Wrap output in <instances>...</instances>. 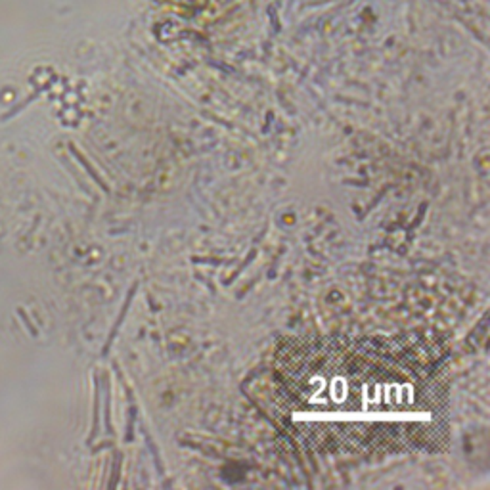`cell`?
<instances>
[{
    "instance_id": "6da1fadb",
    "label": "cell",
    "mask_w": 490,
    "mask_h": 490,
    "mask_svg": "<svg viewBox=\"0 0 490 490\" xmlns=\"http://www.w3.org/2000/svg\"><path fill=\"white\" fill-rule=\"evenodd\" d=\"M284 423L322 454L433 452L448 440L445 351L419 336L297 337L278 351Z\"/></svg>"
},
{
    "instance_id": "7a4b0ae2",
    "label": "cell",
    "mask_w": 490,
    "mask_h": 490,
    "mask_svg": "<svg viewBox=\"0 0 490 490\" xmlns=\"http://www.w3.org/2000/svg\"><path fill=\"white\" fill-rule=\"evenodd\" d=\"M18 317H20L21 320H23V324H25V328L29 329V331H31V336H37V329L33 328V324L29 322V317H27V314H25V310L18 309Z\"/></svg>"
}]
</instances>
